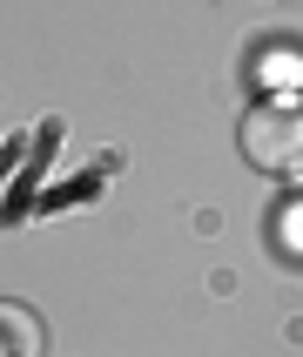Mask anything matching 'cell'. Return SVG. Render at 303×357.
I'll use <instances>...</instances> for the list:
<instances>
[{
    "label": "cell",
    "mask_w": 303,
    "mask_h": 357,
    "mask_svg": "<svg viewBox=\"0 0 303 357\" xmlns=\"http://www.w3.org/2000/svg\"><path fill=\"white\" fill-rule=\"evenodd\" d=\"M242 162L249 169H270V176H297L303 169V101H256L236 128Z\"/></svg>",
    "instance_id": "1"
},
{
    "label": "cell",
    "mask_w": 303,
    "mask_h": 357,
    "mask_svg": "<svg viewBox=\"0 0 303 357\" xmlns=\"http://www.w3.org/2000/svg\"><path fill=\"white\" fill-rule=\"evenodd\" d=\"M47 351V324L27 303H0V357H40Z\"/></svg>",
    "instance_id": "2"
}]
</instances>
